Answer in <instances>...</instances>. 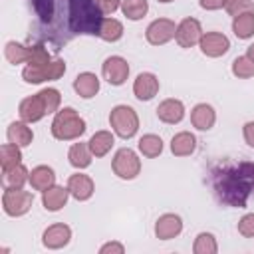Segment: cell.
Listing matches in <instances>:
<instances>
[{"instance_id":"1","label":"cell","mask_w":254,"mask_h":254,"mask_svg":"<svg viewBox=\"0 0 254 254\" xmlns=\"http://www.w3.org/2000/svg\"><path fill=\"white\" fill-rule=\"evenodd\" d=\"M252 187H254V165L250 163H238L236 167L222 171L216 177V185H214L220 200L238 208L244 206Z\"/></svg>"},{"instance_id":"2","label":"cell","mask_w":254,"mask_h":254,"mask_svg":"<svg viewBox=\"0 0 254 254\" xmlns=\"http://www.w3.org/2000/svg\"><path fill=\"white\" fill-rule=\"evenodd\" d=\"M60 99H62L60 91L54 89V87L42 89L40 93H36L32 97H26L20 103V117H22V121L34 123V121H40L44 115L54 113L60 107Z\"/></svg>"},{"instance_id":"3","label":"cell","mask_w":254,"mask_h":254,"mask_svg":"<svg viewBox=\"0 0 254 254\" xmlns=\"http://www.w3.org/2000/svg\"><path fill=\"white\" fill-rule=\"evenodd\" d=\"M101 8L93 0H69V24L73 32L97 34L101 24Z\"/></svg>"},{"instance_id":"4","label":"cell","mask_w":254,"mask_h":254,"mask_svg":"<svg viewBox=\"0 0 254 254\" xmlns=\"http://www.w3.org/2000/svg\"><path fill=\"white\" fill-rule=\"evenodd\" d=\"M85 131V121L77 115L75 109L71 107H64L62 111H58V115L54 117L52 123V135L60 141H69V139H77L79 135H83Z\"/></svg>"},{"instance_id":"5","label":"cell","mask_w":254,"mask_h":254,"mask_svg":"<svg viewBox=\"0 0 254 254\" xmlns=\"http://www.w3.org/2000/svg\"><path fill=\"white\" fill-rule=\"evenodd\" d=\"M109 123L113 127V131L123 139H131L139 129V117H137L135 109L129 105L113 107L109 113Z\"/></svg>"},{"instance_id":"6","label":"cell","mask_w":254,"mask_h":254,"mask_svg":"<svg viewBox=\"0 0 254 254\" xmlns=\"http://www.w3.org/2000/svg\"><path fill=\"white\" fill-rule=\"evenodd\" d=\"M65 73V64L62 60H54L44 65H28L22 71V77L28 83H42L48 79H60Z\"/></svg>"},{"instance_id":"7","label":"cell","mask_w":254,"mask_h":254,"mask_svg":"<svg viewBox=\"0 0 254 254\" xmlns=\"http://www.w3.org/2000/svg\"><path fill=\"white\" fill-rule=\"evenodd\" d=\"M32 202H34L32 192L22 190V189H6L4 194H2L4 212L10 214V216H22V214H26L30 210Z\"/></svg>"},{"instance_id":"8","label":"cell","mask_w":254,"mask_h":254,"mask_svg":"<svg viewBox=\"0 0 254 254\" xmlns=\"http://www.w3.org/2000/svg\"><path fill=\"white\" fill-rule=\"evenodd\" d=\"M111 167H113V173L119 177V179H135L137 175H139V171H141V161H139V157L135 155V151H131V149H119L117 153H115V157H113V163H111Z\"/></svg>"},{"instance_id":"9","label":"cell","mask_w":254,"mask_h":254,"mask_svg":"<svg viewBox=\"0 0 254 254\" xmlns=\"http://www.w3.org/2000/svg\"><path fill=\"white\" fill-rule=\"evenodd\" d=\"M175 34H177V26H175V22L169 20V18H159V20L151 22L149 28H147V40H149V44H153V46L167 44L169 40L175 38Z\"/></svg>"},{"instance_id":"10","label":"cell","mask_w":254,"mask_h":254,"mask_svg":"<svg viewBox=\"0 0 254 254\" xmlns=\"http://www.w3.org/2000/svg\"><path fill=\"white\" fill-rule=\"evenodd\" d=\"M200 38H202V30H200L198 20H194V18H185V20L177 26L175 40L179 42L181 48H192L194 44L200 42Z\"/></svg>"},{"instance_id":"11","label":"cell","mask_w":254,"mask_h":254,"mask_svg":"<svg viewBox=\"0 0 254 254\" xmlns=\"http://www.w3.org/2000/svg\"><path fill=\"white\" fill-rule=\"evenodd\" d=\"M198 44H200L202 54L208 56V58L224 56L228 52V48H230L228 38L224 34H220V32H206V34H202V38H200Z\"/></svg>"},{"instance_id":"12","label":"cell","mask_w":254,"mask_h":254,"mask_svg":"<svg viewBox=\"0 0 254 254\" xmlns=\"http://www.w3.org/2000/svg\"><path fill=\"white\" fill-rule=\"evenodd\" d=\"M101 71H103V77H105L111 85H121V83L127 79V75H129V65H127V62H125L123 58L111 56V58H107V60L103 62Z\"/></svg>"},{"instance_id":"13","label":"cell","mask_w":254,"mask_h":254,"mask_svg":"<svg viewBox=\"0 0 254 254\" xmlns=\"http://www.w3.org/2000/svg\"><path fill=\"white\" fill-rule=\"evenodd\" d=\"M157 91H159V79H157L155 73L145 71V73L137 75V79L133 83V93H135L137 99L149 101V99H153L157 95Z\"/></svg>"},{"instance_id":"14","label":"cell","mask_w":254,"mask_h":254,"mask_svg":"<svg viewBox=\"0 0 254 254\" xmlns=\"http://www.w3.org/2000/svg\"><path fill=\"white\" fill-rule=\"evenodd\" d=\"M67 189L73 198L87 200L93 194V181H91V177H87L83 173H75L67 179Z\"/></svg>"},{"instance_id":"15","label":"cell","mask_w":254,"mask_h":254,"mask_svg":"<svg viewBox=\"0 0 254 254\" xmlns=\"http://www.w3.org/2000/svg\"><path fill=\"white\" fill-rule=\"evenodd\" d=\"M44 246L46 248H52V250H58L62 246H65L71 238V230L67 224H52L50 228H46L44 232Z\"/></svg>"},{"instance_id":"16","label":"cell","mask_w":254,"mask_h":254,"mask_svg":"<svg viewBox=\"0 0 254 254\" xmlns=\"http://www.w3.org/2000/svg\"><path fill=\"white\" fill-rule=\"evenodd\" d=\"M181 230H183V222L181 216L177 214H163L155 224V234L161 240H171L177 234H181Z\"/></svg>"},{"instance_id":"17","label":"cell","mask_w":254,"mask_h":254,"mask_svg":"<svg viewBox=\"0 0 254 254\" xmlns=\"http://www.w3.org/2000/svg\"><path fill=\"white\" fill-rule=\"evenodd\" d=\"M157 117L165 123H179L185 117V105L179 99H165L157 107Z\"/></svg>"},{"instance_id":"18","label":"cell","mask_w":254,"mask_h":254,"mask_svg":"<svg viewBox=\"0 0 254 254\" xmlns=\"http://www.w3.org/2000/svg\"><path fill=\"white\" fill-rule=\"evenodd\" d=\"M216 121V115H214V109L206 103H198L192 111H190V123L200 129V131H208Z\"/></svg>"},{"instance_id":"19","label":"cell","mask_w":254,"mask_h":254,"mask_svg":"<svg viewBox=\"0 0 254 254\" xmlns=\"http://www.w3.org/2000/svg\"><path fill=\"white\" fill-rule=\"evenodd\" d=\"M67 196H69V189H64V187H50L48 190H44V196H42V202L46 206V210H60L65 202H67Z\"/></svg>"},{"instance_id":"20","label":"cell","mask_w":254,"mask_h":254,"mask_svg":"<svg viewBox=\"0 0 254 254\" xmlns=\"http://www.w3.org/2000/svg\"><path fill=\"white\" fill-rule=\"evenodd\" d=\"M73 89H75L81 97L89 99V97H93V95L99 91V79H97L95 73L83 71V73H79V75L75 77V81H73Z\"/></svg>"},{"instance_id":"21","label":"cell","mask_w":254,"mask_h":254,"mask_svg":"<svg viewBox=\"0 0 254 254\" xmlns=\"http://www.w3.org/2000/svg\"><path fill=\"white\" fill-rule=\"evenodd\" d=\"M54 183H56V175H54V171L50 167L40 165V167L32 169V173H30V185H32V189H36V190H48L50 187H54Z\"/></svg>"},{"instance_id":"22","label":"cell","mask_w":254,"mask_h":254,"mask_svg":"<svg viewBox=\"0 0 254 254\" xmlns=\"http://www.w3.org/2000/svg\"><path fill=\"white\" fill-rule=\"evenodd\" d=\"M194 147H196V139H194V135L189 133V131L177 133V135L173 137V141H171V151H173V155H177V157H187V155H190V153L194 151Z\"/></svg>"},{"instance_id":"23","label":"cell","mask_w":254,"mask_h":254,"mask_svg":"<svg viewBox=\"0 0 254 254\" xmlns=\"http://www.w3.org/2000/svg\"><path fill=\"white\" fill-rule=\"evenodd\" d=\"M32 139H34V133H32V129L26 125V121H24V123H22V121L10 123V127H8V141H10V143H14V145H18V147H26V145L32 143Z\"/></svg>"},{"instance_id":"24","label":"cell","mask_w":254,"mask_h":254,"mask_svg":"<svg viewBox=\"0 0 254 254\" xmlns=\"http://www.w3.org/2000/svg\"><path fill=\"white\" fill-rule=\"evenodd\" d=\"M2 183H4V189H22L26 181H30V175L26 171V167L22 163H18L16 167L8 169V171H2Z\"/></svg>"},{"instance_id":"25","label":"cell","mask_w":254,"mask_h":254,"mask_svg":"<svg viewBox=\"0 0 254 254\" xmlns=\"http://www.w3.org/2000/svg\"><path fill=\"white\" fill-rule=\"evenodd\" d=\"M113 135L109 133V131H97L95 135H91V139H89V151H91V155H95V157H103V155H107L109 153V149L113 147Z\"/></svg>"},{"instance_id":"26","label":"cell","mask_w":254,"mask_h":254,"mask_svg":"<svg viewBox=\"0 0 254 254\" xmlns=\"http://www.w3.org/2000/svg\"><path fill=\"white\" fill-rule=\"evenodd\" d=\"M97 36L105 42H117L123 36V24L115 18H103L97 30Z\"/></svg>"},{"instance_id":"27","label":"cell","mask_w":254,"mask_h":254,"mask_svg":"<svg viewBox=\"0 0 254 254\" xmlns=\"http://www.w3.org/2000/svg\"><path fill=\"white\" fill-rule=\"evenodd\" d=\"M67 157H69V163H71L75 169H85V167L91 165V151H89V145H85V143H75V145H71Z\"/></svg>"},{"instance_id":"28","label":"cell","mask_w":254,"mask_h":254,"mask_svg":"<svg viewBox=\"0 0 254 254\" xmlns=\"http://www.w3.org/2000/svg\"><path fill=\"white\" fill-rule=\"evenodd\" d=\"M232 30L240 40L250 38L254 34V12H244V14L236 16L232 22Z\"/></svg>"},{"instance_id":"29","label":"cell","mask_w":254,"mask_h":254,"mask_svg":"<svg viewBox=\"0 0 254 254\" xmlns=\"http://www.w3.org/2000/svg\"><path fill=\"white\" fill-rule=\"evenodd\" d=\"M139 151L145 155V157H159L161 155V151H163V141H161V137H157V135H143L141 139H139Z\"/></svg>"},{"instance_id":"30","label":"cell","mask_w":254,"mask_h":254,"mask_svg":"<svg viewBox=\"0 0 254 254\" xmlns=\"http://www.w3.org/2000/svg\"><path fill=\"white\" fill-rule=\"evenodd\" d=\"M22 159V153H20V147L14 145V143H8V145H2L0 149V163H2V171H8L12 167H16Z\"/></svg>"},{"instance_id":"31","label":"cell","mask_w":254,"mask_h":254,"mask_svg":"<svg viewBox=\"0 0 254 254\" xmlns=\"http://www.w3.org/2000/svg\"><path fill=\"white\" fill-rule=\"evenodd\" d=\"M121 10L129 20H141L147 14L149 4H147V0H123Z\"/></svg>"},{"instance_id":"32","label":"cell","mask_w":254,"mask_h":254,"mask_svg":"<svg viewBox=\"0 0 254 254\" xmlns=\"http://www.w3.org/2000/svg\"><path fill=\"white\" fill-rule=\"evenodd\" d=\"M194 254H216L218 246H216V240L212 234L208 232H200L194 240V246H192Z\"/></svg>"},{"instance_id":"33","label":"cell","mask_w":254,"mask_h":254,"mask_svg":"<svg viewBox=\"0 0 254 254\" xmlns=\"http://www.w3.org/2000/svg\"><path fill=\"white\" fill-rule=\"evenodd\" d=\"M28 54H30V48L18 44V42H8L6 44V60L10 64H22V62H28Z\"/></svg>"},{"instance_id":"34","label":"cell","mask_w":254,"mask_h":254,"mask_svg":"<svg viewBox=\"0 0 254 254\" xmlns=\"http://www.w3.org/2000/svg\"><path fill=\"white\" fill-rule=\"evenodd\" d=\"M232 73L240 79H248L254 75V62L248 56H240L232 62Z\"/></svg>"},{"instance_id":"35","label":"cell","mask_w":254,"mask_h":254,"mask_svg":"<svg viewBox=\"0 0 254 254\" xmlns=\"http://www.w3.org/2000/svg\"><path fill=\"white\" fill-rule=\"evenodd\" d=\"M224 10L236 18L244 12H252L254 4H252V0H224Z\"/></svg>"},{"instance_id":"36","label":"cell","mask_w":254,"mask_h":254,"mask_svg":"<svg viewBox=\"0 0 254 254\" xmlns=\"http://www.w3.org/2000/svg\"><path fill=\"white\" fill-rule=\"evenodd\" d=\"M50 64V54L42 46H32L28 54V65H44Z\"/></svg>"},{"instance_id":"37","label":"cell","mask_w":254,"mask_h":254,"mask_svg":"<svg viewBox=\"0 0 254 254\" xmlns=\"http://www.w3.org/2000/svg\"><path fill=\"white\" fill-rule=\"evenodd\" d=\"M238 232H240L242 236H246V238H252V236H254V212L244 214V216L240 218V222H238Z\"/></svg>"},{"instance_id":"38","label":"cell","mask_w":254,"mask_h":254,"mask_svg":"<svg viewBox=\"0 0 254 254\" xmlns=\"http://www.w3.org/2000/svg\"><path fill=\"white\" fill-rule=\"evenodd\" d=\"M119 4H121V0H97V6H99L101 12H105V14L115 12V10L119 8Z\"/></svg>"},{"instance_id":"39","label":"cell","mask_w":254,"mask_h":254,"mask_svg":"<svg viewBox=\"0 0 254 254\" xmlns=\"http://www.w3.org/2000/svg\"><path fill=\"white\" fill-rule=\"evenodd\" d=\"M99 252H101V254H109V252H113V254H123L125 248H123V244H119V242H107V244L101 246Z\"/></svg>"},{"instance_id":"40","label":"cell","mask_w":254,"mask_h":254,"mask_svg":"<svg viewBox=\"0 0 254 254\" xmlns=\"http://www.w3.org/2000/svg\"><path fill=\"white\" fill-rule=\"evenodd\" d=\"M244 139H246L248 145L254 147V121H248V123L244 125Z\"/></svg>"},{"instance_id":"41","label":"cell","mask_w":254,"mask_h":254,"mask_svg":"<svg viewBox=\"0 0 254 254\" xmlns=\"http://www.w3.org/2000/svg\"><path fill=\"white\" fill-rule=\"evenodd\" d=\"M200 6L204 10H218L224 6V0H200Z\"/></svg>"},{"instance_id":"42","label":"cell","mask_w":254,"mask_h":254,"mask_svg":"<svg viewBox=\"0 0 254 254\" xmlns=\"http://www.w3.org/2000/svg\"><path fill=\"white\" fill-rule=\"evenodd\" d=\"M246 56H248V58L254 62V44H252V46H248V52H246Z\"/></svg>"},{"instance_id":"43","label":"cell","mask_w":254,"mask_h":254,"mask_svg":"<svg viewBox=\"0 0 254 254\" xmlns=\"http://www.w3.org/2000/svg\"><path fill=\"white\" fill-rule=\"evenodd\" d=\"M159 2H173V0H159Z\"/></svg>"}]
</instances>
